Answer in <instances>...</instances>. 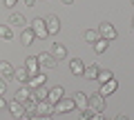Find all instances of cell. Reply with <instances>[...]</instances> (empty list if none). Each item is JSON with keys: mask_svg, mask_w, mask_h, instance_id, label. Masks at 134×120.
Returning <instances> with one entry per match:
<instances>
[{"mask_svg": "<svg viewBox=\"0 0 134 120\" xmlns=\"http://www.w3.org/2000/svg\"><path fill=\"white\" fill-rule=\"evenodd\" d=\"M7 109H9V113L14 116L16 120H20V118H25V116H27V111H25V105H23V102H18V100H11L9 105H7Z\"/></svg>", "mask_w": 134, "mask_h": 120, "instance_id": "5b68a950", "label": "cell"}, {"mask_svg": "<svg viewBox=\"0 0 134 120\" xmlns=\"http://www.w3.org/2000/svg\"><path fill=\"white\" fill-rule=\"evenodd\" d=\"M45 82H47V76H45V73H36V76L29 78L27 87H29V89H36V87H43Z\"/></svg>", "mask_w": 134, "mask_h": 120, "instance_id": "e0dca14e", "label": "cell"}, {"mask_svg": "<svg viewBox=\"0 0 134 120\" xmlns=\"http://www.w3.org/2000/svg\"><path fill=\"white\" fill-rule=\"evenodd\" d=\"M36 58H38V65H40V67H45V69H56V65H58V60H56V58H54L49 51L38 53Z\"/></svg>", "mask_w": 134, "mask_h": 120, "instance_id": "277c9868", "label": "cell"}, {"mask_svg": "<svg viewBox=\"0 0 134 120\" xmlns=\"http://www.w3.org/2000/svg\"><path fill=\"white\" fill-rule=\"evenodd\" d=\"M34 40H36V34H34L31 27H25L23 34H20V42L25 45V47H29V45H34Z\"/></svg>", "mask_w": 134, "mask_h": 120, "instance_id": "4fadbf2b", "label": "cell"}, {"mask_svg": "<svg viewBox=\"0 0 134 120\" xmlns=\"http://www.w3.org/2000/svg\"><path fill=\"white\" fill-rule=\"evenodd\" d=\"M90 120H105V118H103V113H92Z\"/></svg>", "mask_w": 134, "mask_h": 120, "instance_id": "4dcf8cb0", "label": "cell"}, {"mask_svg": "<svg viewBox=\"0 0 134 120\" xmlns=\"http://www.w3.org/2000/svg\"><path fill=\"white\" fill-rule=\"evenodd\" d=\"M98 36H100V38H105V40H114V38H116V29H114V24H110V22H100V24H98Z\"/></svg>", "mask_w": 134, "mask_h": 120, "instance_id": "8992f818", "label": "cell"}, {"mask_svg": "<svg viewBox=\"0 0 134 120\" xmlns=\"http://www.w3.org/2000/svg\"><path fill=\"white\" fill-rule=\"evenodd\" d=\"M25 69H27V73H29V76H36V73H40L38 58H36V56H29L27 60H25Z\"/></svg>", "mask_w": 134, "mask_h": 120, "instance_id": "9c48e42d", "label": "cell"}, {"mask_svg": "<svg viewBox=\"0 0 134 120\" xmlns=\"http://www.w3.org/2000/svg\"><path fill=\"white\" fill-rule=\"evenodd\" d=\"M45 24H47V34L49 36H54V34L60 31V20H58V16H54V14L45 18Z\"/></svg>", "mask_w": 134, "mask_h": 120, "instance_id": "52a82bcc", "label": "cell"}, {"mask_svg": "<svg viewBox=\"0 0 134 120\" xmlns=\"http://www.w3.org/2000/svg\"><path fill=\"white\" fill-rule=\"evenodd\" d=\"M23 2H25L27 7H34V2H36V0H23Z\"/></svg>", "mask_w": 134, "mask_h": 120, "instance_id": "e575fe53", "label": "cell"}, {"mask_svg": "<svg viewBox=\"0 0 134 120\" xmlns=\"http://www.w3.org/2000/svg\"><path fill=\"white\" fill-rule=\"evenodd\" d=\"M49 53H52L56 60H63V58L67 56V49H65V45H60V42H52V51Z\"/></svg>", "mask_w": 134, "mask_h": 120, "instance_id": "9a60e30c", "label": "cell"}, {"mask_svg": "<svg viewBox=\"0 0 134 120\" xmlns=\"http://www.w3.org/2000/svg\"><path fill=\"white\" fill-rule=\"evenodd\" d=\"M114 120H130V118H127V116H125V113H119V116H116Z\"/></svg>", "mask_w": 134, "mask_h": 120, "instance_id": "836d02e7", "label": "cell"}, {"mask_svg": "<svg viewBox=\"0 0 134 120\" xmlns=\"http://www.w3.org/2000/svg\"><path fill=\"white\" fill-rule=\"evenodd\" d=\"M20 120H27V118H20Z\"/></svg>", "mask_w": 134, "mask_h": 120, "instance_id": "74e56055", "label": "cell"}, {"mask_svg": "<svg viewBox=\"0 0 134 120\" xmlns=\"http://www.w3.org/2000/svg\"><path fill=\"white\" fill-rule=\"evenodd\" d=\"M98 38H100V36H98V31H94V29H87V31H85V42L94 45Z\"/></svg>", "mask_w": 134, "mask_h": 120, "instance_id": "d4e9b609", "label": "cell"}, {"mask_svg": "<svg viewBox=\"0 0 134 120\" xmlns=\"http://www.w3.org/2000/svg\"><path fill=\"white\" fill-rule=\"evenodd\" d=\"M74 105H76V109H87V107H90V102H87V93L76 91V93H74Z\"/></svg>", "mask_w": 134, "mask_h": 120, "instance_id": "ac0fdd59", "label": "cell"}, {"mask_svg": "<svg viewBox=\"0 0 134 120\" xmlns=\"http://www.w3.org/2000/svg\"><path fill=\"white\" fill-rule=\"evenodd\" d=\"M5 91H7V80H5V78H0V96H2Z\"/></svg>", "mask_w": 134, "mask_h": 120, "instance_id": "f1b7e54d", "label": "cell"}, {"mask_svg": "<svg viewBox=\"0 0 134 120\" xmlns=\"http://www.w3.org/2000/svg\"><path fill=\"white\" fill-rule=\"evenodd\" d=\"M14 100H18V102H23V105H25L27 100H31V89H29L27 85H23L18 91H16V98H14Z\"/></svg>", "mask_w": 134, "mask_h": 120, "instance_id": "5bb4252c", "label": "cell"}, {"mask_svg": "<svg viewBox=\"0 0 134 120\" xmlns=\"http://www.w3.org/2000/svg\"><path fill=\"white\" fill-rule=\"evenodd\" d=\"M47 93H49V89L47 87H36V89H31V100H36V102H40V100H47Z\"/></svg>", "mask_w": 134, "mask_h": 120, "instance_id": "2e32d148", "label": "cell"}, {"mask_svg": "<svg viewBox=\"0 0 134 120\" xmlns=\"http://www.w3.org/2000/svg\"><path fill=\"white\" fill-rule=\"evenodd\" d=\"M7 105H9V102H7V100H5V98L0 96V111H2V109H7Z\"/></svg>", "mask_w": 134, "mask_h": 120, "instance_id": "1f68e13d", "label": "cell"}, {"mask_svg": "<svg viewBox=\"0 0 134 120\" xmlns=\"http://www.w3.org/2000/svg\"><path fill=\"white\" fill-rule=\"evenodd\" d=\"M16 2H18V0H5V7H14Z\"/></svg>", "mask_w": 134, "mask_h": 120, "instance_id": "d6a6232c", "label": "cell"}, {"mask_svg": "<svg viewBox=\"0 0 134 120\" xmlns=\"http://www.w3.org/2000/svg\"><path fill=\"white\" fill-rule=\"evenodd\" d=\"M87 102H90V109L96 111V113H103V111H105V96H100L98 91L90 93V96H87Z\"/></svg>", "mask_w": 134, "mask_h": 120, "instance_id": "6da1fadb", "label": "cell"}, {"mask_svg": "<svg viewBox=\"0 0 134 120\" xmlns=\"http://www.w3.org/2000/svg\"><path fill=\"white\" fill-rule=\"evenodd\" d=\"M29 78H31V76L27 73V69H25V67H20V69H16V71H14V80H18L20 85H27Z\"/></svg>", "mask_w": 134, "mask_h": 120, "instance_id": "ffe728a7", "label": "cell"}, {"mask_svg": "<svg viewBox=\"0 0 134 120\" xmlns=\"http://www.w3.org/2000/svg\"><path fill=\"white\" fill-rule=\"evenodd\" d=\"M132 5H134V0H132Z\"/></svg>", "mask_w": 134, "mask_h": 120, "instance_id": "f35d334b", "label": "cell"}, {"mask_svg": "<svg viewBox=\"0 0 134 120\" xmlns=\"http://www.w3.org/2000/svg\"><path fill=\"white\" fill-rule=\"evenodd\" d=\"M27 120H52V116H31Z\"/></svg>", "mask_w": 134, "mask_h": 120, "instance_id": "f546056e", "label": "cell"}, {"mask_svg": "<svg viewBox=\"0 0 134 120\" xmlns=\"http://www.w3.org/2000/svg\"><path fill=\"white\" fill-rule=\"evenodd\" d=\"M63 2H65V5H72V2H74V0H63Z\"/></svg>", "mask_w": 134, "mask_h": 120, "instance_id": "d590c367", "label": "cell"}, {"mask_svg": "<svg viewBox=\"0 0 134 120\" xmlns=\"http://www.w3.org/2000/svg\"><path fill=\"white\" fill-rule=\"evenodd\" d=\"M76 109L74 105V98H60V100L54 105V113H69V111Z\"/></svg>", "mask_w": 134, "mask_h": 120, "instance_id": "7a4b0ae2", "label": "cell"}, {"mask_svg": "<svg viewBox=\"0 0 134 120\" xmlns=\"http://www.w3.org/2000/svg\"><path fill=\"white\" fill-rule=\"evenodd\" d=\"M69 71L74 73V76H81L85 73V62H83L81 58H72V62H69Z\"/></svg>", "mask_w": 134, "mask_h": 120, "instance_id": "30bf717a", "label": "cell"}, {"mask_svg": "<svg viewBox=\"0 0 134 120\" xmlns=\"http://www.w3.org/2000/svg\"><path fill=\"white\" fill-rule=\"evenodd\" d=\"M9 24H18V27H23V24H25V16L23 14H11L9 16Z\"/></svg>", "mask_w": 134, "mask_h": 120, "instance_id": "4316f807", "label": "cell"}, {"mask_svg": "<svg viewBox=\"0 0 134 120\" xmlns=\"http://www.w3.org/2000/svg\"><path fill=\"white\" fill-rule=\"evenodd\" d=\"M116 89H119V82L112 78V80H107V82H103V85H100L98 93H100V96H110V93H114Z\"/></svg>", "mask_w": 134, "mask_h": 120, "instance_id": "8fae6325", "label": "cell"}, {"mask_svg": "<svg viewBox=\"0 0 134 120\" xmlns=\"http://www.w3.org/2000/svg\"><path fill=\"white\" fill-rule=\"evenodd\" d=\"M0 38H5V40H11V38H14V31H11L9 24H0Z\"/></svg>", "mask_w": 134, "mask_h": 120, "instance_id": "cb8c5ba5", "label": "cell"}, {"mask_svg": "<svg viewBox=\"0 0 134 120\" xmlns=\"http://www.w3.org/2000/svg\"><path fill=\"white\" fill-rule=\"evenodd\" d=\"M98 65H90V67H85V73H83V78H87V80H96V76H98Z\"/></svg>", "mask_w": 134, "mask_h": 120, "instance_id": "7402d4cb", "label": "cell"}, {"mask_svg": "<svg viewBox=\"0 0 134 120\" xmlns=\"http://www.w3.org/2000/svg\"><path fill=\"white\" fill-rule=\"evenodd\" d=\"M132 29H134V18H132Z\"/></svg>", "mask_w": 134, "mask_h": 120, "instance_id": "8d00e7d4", "label": "cell"}, {"mask_svg": "<svg viewBox=\"0 0 134 120\" xmlns=\"http://www.w3.org/2000/svg\"><path fill=\"white\" fill-rule=\"evenodd\" d=\"M52 113H54V105L49 100L36 102V116H52Z\"/></svg>", "mask_w": 134, "mask_h": 120, "instance_id": "ba28073f", "label": "cell"}, {"mask_svg": "<svg viewBox=\"0 0 134 120\" xmlns=\"http://www.w3.org/2000/svg\"><path fill=\"white\" fill-rule=\"evenodd\" d=\"M92 47H94V51H96V53H105V51H107V47H110V40L98 38L94 45H92Z\"/></svg>", "mask_w": 134, "mask_h": 120, "instance_id": "44dd1931", "label": "cell"}, {"mask_svg": "<svg viewBox=\"0 0 134 120\" xmlns=\"http://www.w3.org/2000/svg\"><path fill=\"white\" fill-rule=\"evenodd\" d=\"M112 78H114V73H112L110 69H100V71H98V76H96V80H98L100 85H103V82H107V80H112Z\"/></svg>", "mask_w": 134, "mask_h": 120, "instance_id": "603a6c76", "label": "cell"}, {"mask_svg": "<svg viewBox=\"0 0 134 120\" xmlns=\"http://www.w3.org/2000/svg\"><path fill=\"white\" fill-rule=\"evenodd\" d=\"M92 113H96V111H92L90 107H87V109H78V120H90Z\"/></svg>", "mask_w": 134, "mask_h": 120, "instance_id": "83f0119b", "label": "cell"}, {"mask_svg": "<svg viewBox=\"0 0 134 120\" xmlns=\"http://www.w3.org/2000/svg\"><path fill=\"white\" fill-rule=\"evenodd\" d=\"M31 29H34V34H36V38L38 40H45L47 38V24H45V20L43 18H34L31 20Z\"/></svg>", "mask_w": 134, "mask_h": 120, "instance_id": "3957f363", "label": "cell"}, {"mask_svg": "<svg viewBox=\"0 0 134 120\" xmlns=\"http://www.w3.org/2000/svg\"><path fill=\"white\" fill-rule=\"evenodd\" d=\"M63 93H65V89H63V87H54V89H49V93H47V100L52 102V105H56V102L63 98Z\"/></svg>", "mask_w": 134, "mask_h": 120, "instance_id": "d6986e66", "label": "cell"}, {"mask_svg": "<svg viewBox=\"0 0 134 120\" xmlns=\"http://www.w3.org/2000/svg\"><path fill=\"white\" fill-rule=\"evenodd\" d=\"M14 65L7 62V60H0V78H5V80H9V78H14Z\"/></svg>", "mask_w": 134, "mask_h": 120, "instance_id": "7c38bea8", "label": "cell"}, {"mask_svg": "<svg viewBox=\"0 0 134 120\" xmlns=\"http://www.w3.org/2000/svg\"><path fill=\"white\" fill-rule=\"evenodd\" d=\"M25 111H27V116H25V118L36 116V100H27V102H25Z\"/></svg>", "mask_w": 134, "mask_h": 120, "instance_id": "484cf974", "label": "cell"}]
</instances>
